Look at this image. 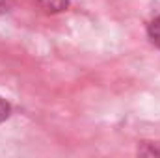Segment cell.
Here are the masks:
<instances>
[{
	"label": "cell",
	"mask_w": 160,
	"mask_h": 158,
	"mask_svg": "<svg viewBox=\"0 0 160 158\" xmlns=\"http://www.w3.org/2000/svg\"><path fill=\"white\" fill-rule=\"evenodd\" d=\"M38 4L47 13H60L69 7V0H38Z\"/></svg>",
	"instance_id": "1"
},
{
	"label": "cell",
	"mask_w": 160,
	"mask_h": 158,
	"mask_svg": "<svg viewBox=\"0 0 160 158\" xmlns=\"http://www.w3.org/2000/svg\"><path fill=\"white\" fill-rule=\"evenodd\" d=\"M13 7V0H0V13H8Z\"/></svg>",
	"instance_id": "5"
},
{
	"label": "cell",
	"mask_w": 160,
	"mask_h": 158,
	"mask_svg": "<svg viewBox=\"0 0 160 158\" xmlns=\"http://www.w3.org/2000/svg\"><path fill=\"white\" fill-rule=\"evenodd\" d=\"M138 155H142V156H160V143L143 141L138 147Z\"/></svg>",
	"instance_id": "3"
},
{
	"label": "cell",
	"mask_w": 160,
	"mask_h": 158,
	"mask_svg": "<svg viewBox=\"0 0 160 158\" xmlns=\"http://www.w3.org/2000/svg\"><path fill=\"white\" fill-rule=\"evenodd\" d=\"M9 116H11V106H9V102L0 97V123H4Z\"/></svg>",
	"instance_id": "4"
},
{
	"label": "cell",
	"mask_w": 160,
	"mask_h": 158,
	"mask_svg": "<svg viewBox=\"0 0 160 158\" xmlns=\"http://www.w3.org/2000/svg\"><path fill=\"white\" fill-rule=\"evenodd\" d=\"M147 36H149L151 43L157 45L160 48V17L153 19V21L149 22V26H147Z\"/></svg>",
	"instance_id": "2"
}]
</instances>
